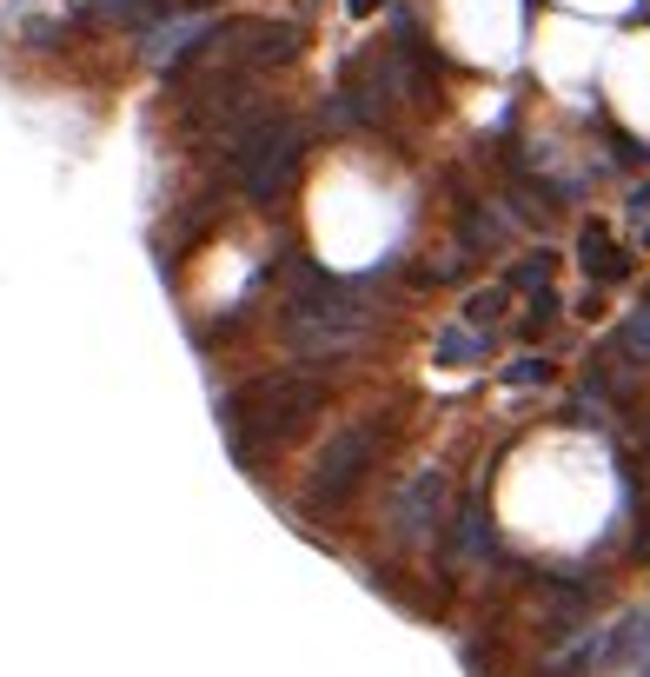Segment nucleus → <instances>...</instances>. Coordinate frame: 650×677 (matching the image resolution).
<instances>
[{"label": "nucleus", "mask_w": 650, "mask_h": 677, "mask_svg": "<svg viewBox=\"0 0 650 677\" xmlns=\"http://www.w3.org/2000/svg\"><path fill=\"white\" fill-rule=\"evenodd\" d=\"M299 53V27L292 20H239L213 40V60L219 66H266V60H292Z\"/></svg>", "instance_id": "1"}, {"label": "nucleus", "mask_w": 650, "mask_h": 677, "mask_svg": "<svg viewBox=\"0 0 650 677\" xmlns=\"http://www.w3.org/2000/svg\"><path fill=\"white\" fill-rule=\"evenodd\" d=\"M299 160H306V126L279 120V126L252 146V160L239 166V173H246V193H252V199H272V193L292 179V166H299Z\"/></svg>", "instance_id": "2"}, {"label": "nucleus", "mask_w": 650, "mask_h": 677, "mask_svg": "<svg viewBox=\"0 0 650 677\" xmlns=\"http://www.w3.org/2000/svg\"><path fill=\"white\" fill-rule=\"evenodd\" d=\"M319 399H326V392H319L312 379H292V372H286V379H259V386L246 392L259 432H292L306 412H319Z\"/></svg>", "instance_id": "3"}, {"label": "nucleus", "mask_w": 650, "mask_h": 677, "mask_svg": "<svg viewBox=\"0 0 650 677\" xmlns=\"http://www.w3.org/2000/svg\"><path fill=\"white\" fill-rule=\"evenodd\" d=\"M578 259H585V273H591V279H605V286L631 279V259L618 253V239H611V233H605L598 219H591V226L578 233Z\"/></svg>", "instance_id": "4"}, {"label": "nucleus", "mask_w": 650, "mask_h": 677, "mask_svg": "<svg viewBox=\"0 0 650 677\" xmlns=\"http://www.w3.org/2000/svg\"><path fill=\"white\" fill-rule=\"evenodd\" d=\"M485 352H492V339H485V332H472V326L439 332V359H445V366H472V359H485Z\"/></svg>", "instance_id": "5"}, {"label": "nucleus", "mask_w": 650, "mask_h": 677, "mask_svg": "<svg viewBox=\"0 0 650 677\" xmlns=\"http://www.w3.org/2000/svg\"><path fill=\"white\" fill-rule=\"evenodd\" d=\"M512 286H525V293H551V253H532V259H518Z\"/></svg>", "instance_id": "6"}, {"label": "nucleus", "mask_w": 650, "mask_h": 677, "mask_svg": "<svg viewBox=\"0 0 650 677\" xmlns=\"http://www.w3.org/2000/svg\"><path fill=\"white\" fill-rule=\"evenodd\" d=\"M498 306H505V286H492V293H472V306H465L472 332H478V326H492V319H498Z\"/></svg>", "instance_id": "7"}, {"label": "nucleus", "mask_w": 650, "mask_h": 677, "mask_svg": "<svg viewBox=\"0 0 650 677\" xmlns=\"http://www.w3.org/2000/svg\"><path fill=\"white\" fill-rule=\"evenodd\" d=\"M505 379H512V386H532V379H551V366H545V359H518Z\"/></svg>", "instance_id": "8"}, {"label": "nucleus", "mask_w": 650, "mask_h": 677, "mask_svg": "<svg viewBox=\"0 0 650 677\" xmlns=\"http://www.w3.org/2000/svg\"><path fill=\"white\" fill-rule=\"evenodd\" d=\"M352 13H372V0H352Z\"/></svg>", "instance_id": "9"}]
</instances>
